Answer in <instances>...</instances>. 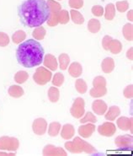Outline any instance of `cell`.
I'll use <instances>...</instances> for the list:
<instances>
[{
  "instance_id": "38",
  "label": "cell",
  "mask_w": 133,
  "mask_h": 156,
  "mask_svg": "<svg viewBox=\"0 0 133 156\" xmlns=\"http://www.w3.org/2000/svg\"><path fill=\"white\" fill-rule=\"evenodd\" d=\"M116 6V9L120 12V13H124L126 12L128 9H129V3L126 0H123V1H119L115 4Z\"/></svg>"
},
{
  "instance_id": "9",
  "label": "cell",
  "mask_w": 133,
  "mask_h": 156,
  "mask_svg": "<svg viewBox=\"0 0 133 156\" xmlns=\"http://www.w3.org/2000/svg\"><path fill=\"white\" fill-rule=\"evenodd\" d=\"M47 129V122L44 118H36L32 124V130L34 133L39 136H42L46 133Z\"/></svg>"
},
{
  "instance_id": "48",
  "label": "cell",
  "mask_w": 133,
  "mask_h": 156,
  "mask_svg": "<svg viewBox=\"0 0 133 156\" xmlns=\"http://www.w3.org/2000/svg\"><path fill=\"white\" fill-rule=\"evenodd\" d=\"M59 1H60V0H59Z\"/></svg>"
},
{
  "instance_id": "43",
  "label": "cell",
  "mask_w": 133,
  "mask_h": 156,
  "mask_svg": "<svg viewBox=\"0 0 133 156\" xmlns=\"http://www.w3.org/2000/svg\"><path fill=\"white\" fill-rule=\"evenodd\" d=\"M9 43V38L7 34L0 32V47H6Z\"/></svg>"
},
{
  "instance_id": "44",
  "label": "cell",
  "mask_w": 133,
  "mask_h": 156,
  "mask_svg": "<svg viewBox=\"0 0 133 156\" xmlns=\"http://www.w3.org/2000/svg\"><path fill=\"white\" fill-rule=\"evenodd\" d=\"M112 37H110V36H105L103 38L102 40V47L104 48L105 51H108L109 50V45H110V42L111 41Z\"/></svg>"
},
{
  "instance_id": "8",
  "label": "cell",
  "mask_w": 133,
  "mask_h": 156,
  "mask_svg": "<svg viewBox=\"0 0 133 156\" xmlns=\"http://www.w3.org/2000/svg\"><path fill=\"white\" fill-rule=\"evenodd\" d=\"M97 130L98 133L104 137H112L116 133V127L113 122H106L100 125Z\"/></svg>"
},
{
  "instance_id": "7",
  "label": "cell",
  "mask_w": 133,
  "mask_h": 156,
  "mask_svg": "<svg viewBox=\"0 0 133 156\" xmlns=\"http://www.w3.org/2000/svg\"><path fill=\"white\" fill-rule=\"evenodd\" d=\"M132 142L133 137L131 135L125 134L120 135L117 138H115V144L120 149H132Z\"/></svg>"
},
{
  "instance_id": "11",
  "label": "cell",
  "mask_w": 133,
  "mask_h": 156,
  "mask_svg": "<svg viewBox=\"0 0 133 156\" xmlns=\"http://www.w3.org/2000/svg\"><path fill=\"white\" fill-rule=\"evenodd\" d=\"M95 125L94 123H90V122H87V123H83L79 127V134L83 138H90L92 134L95 132Z\"/></svg>"
},
{
  "instance_id": "22",
  "label": "cell",
  "mask_w": 133,
  "mask_h": 156,
  "mask_svg": "<svg viewBox=\"0 0 133 156\" xmlns=\"http://www.w3.org/2000/svg\"><path fill=\"white\" fill-rule=\"evenodd\" d=\"M101 24L99 20L97 19H91L90 20H89L88 23V30L89 31L93 34L98 33L100 30Z\"/></svg>"
},
{
  "instance_id": "46",
  "label": "cell",
  "mask_w": 133,
  "mask_h": 156,
  "mask_svg": "<svg viewBox=\"0 0 133 156\" xmlns=\"http://www.w3.org/2000/svg\"><path fill=\"white\" fill-rule=\"evenodd\" d=\"M132 15H133V11H132V9H131V10H130L129 12L127 13V19H128V20H129L131 22L133 21Z\"/></svg>"
},
{
  "instance_id": "18",
  "label": "cell",
  "mask_w": 133,
  "mask_h": 156,
  "mask_svg": "<svg viewBox=\"0 0 133 156\" xmlns=\"http://www.w3.org/2000/svg\"><path fill=\"white\" fill-rule=\"evenodd\" d=\"M101 69L104 73H110L115 69V61L112 58H104L101 63Z\"/></svg>"
},
{
  "instance_id": "41",
  "label": "cell",
  "mask_w": 133,
  "mask_h": 156,
  "mask_svg": "<svg viewBox=\"0 0 133 156\" xmlns=\"http://www.w3.org/2000/svg\"><path fill=\"white\" fill-rule=\"evenodd\" d=\"M68 4L72 9H79L83 7V0H69Z\"/></svg>"
},
{
  "instance_id": "35",
  "label": "cell",
  "mask_w": 133,
  "mask_h": 156,
  "mask_svg": "<svg viewBox=\"0 0 133 156\" xmlns=\"http://www.w3.org/2000/svg\"><path fill=\"white\" fill-rule=\"evenodd\" d=\"M29 79V74L25 71H19L15 75V80L18 83H24Z\"/></svg>"
},
{
  "instance_id": "33",
  "label": "cell",
  "mask_w": 133,
  "mask_h": 156,
  "mask_svg": "<svg viewBox=\"0 0 133 156\" xmlns=\"http://www.w3.org/2000/svg\"><path fill=\"white\" fill-rule=\"evenodd\" d=\"M64 75L61 73L58 72V73H55V75L52 78L51 83H52V84L54 85L55 87H61V85L63 84V83H64Z\"/></svg>"
},
{
  "instance_id": "2",
  "label": "cell",
  "mask_w": 133,
  "mask_h": 156,
  "mask_svg": "<svg viewBox=\"0 0 133 156\" xmlns=\"http://www.w3.org/2000/svg\"><path fill=\"white\" fill-rule=\"evenodd\" d=\"M44 49L37 41L29 39L19 43L16 50V58L20 65L27 69L39 66L43 62Z\"/></svg>"
},
{
  "instance_id": "24",
  "label": "cell",
  "mask_w": 133,
  "mask_h": 156,
  "mask_svg": "<svg viewBox=\"0 0 133 156\" xmlns=\"http://www.w3.org/2000/svg\"><path fill=\"white\" fill-rule=\"evenodd\" d=\"M61 128V124L58 122H53L50 123L49 127H48V134L50 135L51 137H57L59 134Z\"/></svg>"
},
{
  "instance_id": "5",
  "label": "cell",
  "mask_w": 133,
  "mask_h": 156,
  "mask_svg": "<svg viewBox=\"0 0 133 156\" xmlns=\"http://www.w3.org/2000/svg\"><path fill=\"white\" fill-rule=\"evenodd\" d=\"M70 113L76 119H80L83 117L85 113V101L83 98L78 97L75 99L70 109Z\"/></svg>"
},
{
  "instance_id": "1",
  "label": "cell",
  "mask_w": 133,
  "mask_h": 156,
  "mask_svg": "<svg viewBox=\"0 0 133 156\" xmlns=\"http://www.w3.org/2000/svg\"><path fill=\"white\" fill-rule=\"evenodd\" d=\"M50 13L45 0H25L18 7L19 21L29 28L42 26L49 18Z\"/></svg>"
},
{
  "instance_id": "28",
  "label": "cell",
  "mask_w": 133,
  "mask_h": 156,
  "mask_svg": "<svg viewBox=\"0 0 133 156\" xmlns=\"http://www.w3.org/2000/svg\"><path fill=\"white\" fill-rule=\"evenodd\" d=\"M9 94L12 97L19 98L24 94V90L19 85H12L9 89Z\"/></svg>"
},
{
  "instance_id": "20",
  "label": "cell",
  "mask_w": 133,
  "mask_h": 156,
  "mask_svg": "<svg viewBox=\"0 0 133 156\" xmlns=\"http://www.w3.org/2000/svg\"><path fill=\"white\" fill-rule=\"evenodd\" d=\"M104 15L105 20H113L115 16V6L113 4H108L104 9Z\"/></svg>"
},
{
  "instance_id": "19",
  "label": "cell",
  "mask_w": 133,
  "mask_h": 156,
  "mask_svg": "<svg viewBox=\"0 0 133 156\" xmlns=\"http://www.w3.org/2000/svg\"><path fill=\"white\" fill-rule=\"evenodd\" d=\"M112 54H119L121 51H122V44L118 40H114L112 39L109 45V50Z\"/></svg>"
},
{
  "instance_id": "16",
  "label": "cell",
  "mask_w": 133,
  "mask_h": 156,
  "mask_svg": "<svg viewBox=\"0 0 133 156\" xmlns=\"http://www.w3.org/2000/svg\"><path fill=\"white\" fill-rule=\"evenodd\" d=\"M120 115H121V109L116 105H112L109 108L108 111H106V112L104 113V118L110 122H113Z\"/></svg>"
},
{
  "instance_id": "36",
  "label": "cell",
  "mask_w": 133,
  "mask_h": 156,
  "mask_svg": "<svg viewBox=\"0 0 133 156\" xmlns=\"http://www.w3.org/2000/svg\"><path fill=\"white\" fill-rule=\"evenodd\" d=\"M47 3L51 13H58L61 9V4L55 0H48Z\"/></svg>"
},
{
  "instance_id": "13",
  "label": "cell",
  "mask_w": 133,
  "mask_h": 156,
  "mask_svg": "<svg viewBox=\"0 0 133 156\" xmlns=\"http://www.w3.org/2000/svg\"><path fill=\"white\" fill-rule=\"evenodd\" d=\"M92 110L96 115L102 116L108 110V105L102 100H95L92 103Z\"/></svg>"
},
{
  "instance_id": "3",
  "label": "cell",
  "mask_w": 133,
  "mask_h": 156,
  "mask_svg": "<svg viewBox=\"0 0 133 156\" xmlns=\"http://www.w3.org/2000/svg\"><path fill=\"white\" fill-rule=\"evenodd\" d=\"M64 146L65 149L72 154L86 153L89 154H92L96 152V149L94 146H92L88 142L79 137H75L72 141L66 142Z\"/></svg>"
},
{
  "instance_id": "29",
  "label": "cell",
  "mask_w": 133,
  "mask_h": 156,
  "mask_svg": "<svg viewBox=\"0 0 133 156\" xmlns=\"http://www.w3.org/2000/svg\"><path fill=\"white\" fill-rule=\"evenodd\" d=\"M58 22L59 24L61 25H66L68 24L70 20V16H69L68 11L66 9H61L58 13Z\"/></svg>"
},
{
  "instance_id": "37",
  "label": "cell",
  "mask_w": 133,
  "mask_h": 156,
  "mask_svg": "<svg viewBox=\"0 0 133 156\" xmlns=\"http://www.w3.org/2000/svg\"><path fill=\"white\" fill-rule=\"evenodd\" d=\"M58 13H50L49 18L47 20V25L50 26V27H53V26H58V24H59V22H58Z\"/></svg>"
},
{
  "instance_id": "32",
  "label": "cell",
  "mask_w": 133,
  "mask_h": 156,
  "mask_svg": "<svg viewBox=\"0 0 133 156\" xmlns=\"http://www.w3.org/2000/svg\"><path fill=\"white\" fill-rule=\"evenodd\" d=\"M80 123H87V122H90V123H96L97 122V118L95 117V116L94 115V113L90 112H88L85 113V115L83 117H81L80 118Z\"/></svg>"
},
{
  "instance_id": "15",
  "label": "cell",
  "mask_w": 133,
  "mask_h": 156,
  "mask_svg": "<svg viewBox=\"0 0 133 156\" xmlns=\"http://www.w3.org/2000/svg\"><path fill=\"white\" fill-rule=\"evenodd\" d=\"M61 129V137L65 140H70L75 134V128L72 124H65Z\"/></svg>"
},
{
  "instance_id": "27",
  "label": "cell",
  "mask_w": 133,
  "mask_h": 156,
  "mask_svg": "<svg viewBox=\"0 0 133 156\" xmlns=\"http://www.w3.org/2000/svg\"><path fill=\"white\" fill-rule=\"evenodd\" d=\"M48 98L52 103H56L58 101V100L60 98V91L58 88L54 86L50 87V89L48 90Z\"/></svg>"
},
{
  "instance_id": "40",
  "label": "cell",
  "mask_w": 133,
  "mask_h": 156,
  "mask_svg": "<svg viewBox=\"0 0 133 156\" xmlns=\"http://www.w3.org/2000/svg\"><path fill=\"white\" fill-rule=\"evenodd\" d=\"M91 12L94 16L101 17L102 15H104V8L100 5H94L91 9Z\"/></svg>"
},
{
  "instance_id": "42",
  "label": "cell",
  "mask_w": 133,
  "mask_h": 156,
  "mask_svg": "<svg viewBox=\"0 0 133 156\" xmlns=\"http://www.w3.org/2000/svg\"><path fill=\"white\" fill-rule=\"evenodd\" d=\"M123 94L124 96L127 99H131L133 97V85L130 84L128 86H126L124 90H123Z\"/></svg>"
},
{
  "instance_id": "30",
  "label": "cell",
  "mask_w": 133,
  "mask_h": 156,
  "mask_svg": "<svg viewBox=\"0 0 133 156\" xmlns=\"http://www.w3.org/2000/svg\"><path fill=\"white\" fill-rule=\"evenodd\" d=\"M46 34H47V30L46 29L44 28V27H37L36 29L33 30L32 32V36L33 37L36 39V40L40 41V40H43L45 37H46Z\"/></svg>"
},
{
  "instance_id": "21",
  "label": "cell",
  "mask_w": 133,
  "mask_h": 156,
  "mask_svg": "<svg viewBox=\"0 0 133 156\" xmlns=\"http://www.w3.org/2000/svg\"><path fill=\"white\" fill-rule=\"evenodd\" d=\"M69 13H70L69 15L71 16V20L74 24H76V25H82V24L84 23V17L80 12L72 9L70 10Z\"/></svg>"
},
{
  "instance_id": "6",
  "label": "cell",
  "mask_w": 133,
  "mask_h": 156,
  "mask_svg": "<svg viewBox=\"0 0 133 156\" xmlns=\"http://www.w3.org/2000/svg\"><path fill=\"white\" fill-rule=\"evenodd\" d=\"M19 143L17 138L10 137H2L0 138V149L1 150H9V151H16L19 148Z\"/></svg>"
},
{
  "instance_id": "23",
  "label": "cell",
  "mask_w": 133,
  "mask_h": 156,
  "mask_svg": "<svg viewBox=\"0 0 133 156\" xmlns=\"http://www.w3.org/2000/svg\"><path fill=\"white\" fill-rule=\"evenodd\" d=\"M107 94L106 87H94L89 91V94L93 98H100Z\"/></svg>"
},
{
  "instance_id": "12",
  "label": "cell",
  "mask_w": 133,
  "mask_h": 156,
  "mask_svg": "<svg viewBox=\"0 0 133 156\" xmlns=\"http://www.w3.org/2000/svg\"><path fill=\"white\" fill-rule=\"evenodd\" d=\"M117 127L122 131H131V133L132 134V117L128 118L126 116H121L116 121Z\"/></svg>"
},
{
  "instance_id": "47",
  "label": "cell",
  "mask_w": 133,
  "mask_h": 156,
  "mask_svg": "<svg viewBox=\"0 0 133 156\" xmlns=\"http://www.w3.org/2000/svg\"><path fill=\"white\" fill-rule=\"evenodd\" d=\"M15 153H4L0 152V155H15Z\"/></svg>"
},
{
  "instance_id": "39",
  "label": "cell",
  "mask_w": 133,
  "mask_h": 156,
  "mask_svg": "<svg viewBox=\"0 0 133 156\" xmlns=\"http://www.w3.org/2000/svg\"><path fill=\"white\" fill-rule=\"evenodd\" d=\"M94 87H106V80L103 76L95 77L93 80Z\"/></svg>"
},
{
  "instance_id": "31",
  "label": "cell",
  "mask_w": 133,
  "mask_h": 156,
  "mask_svg": "<svg viewBox=\"0 0 133 156\" xmlns=\"http://www.w3.org/2000/svg\"><path fill=\"white\" fill-rule=\"evenodd\" d=\"M76 90L79 92V94H85L88 90L86 82L82 79H78L75 82Z\"/></svg>"
},
{
  "instance_id": "4",
  "label": "cell",
  "mask_w": 133,
  "mask_h": 156,
  "mask_svg": "<svg viewBox=\"0 0 133 156\" xmlns=\"http://www.w3.org/2000/svg\"><path fill=\"white\" fill-rule=\"evenodd\" d=\"M52 78V73L47 68L40 67L36 69V73L33 75V80L37 84L39 85H45L49 81H51Z\"/></svg>"
},
{
  "instance_id": "34",
  "label": "cell",
  "mask_w": 133,
  "mask_h": 156,
  "mask_svg": "<svg viewBox=\"0 0 133 156\" xmlns=\"http://www.w3.org/2000/svg\"><path fill=\"white\" fill-rule=\"evenodd\" d=\"M25 38H26V34H25V31H23V30H17L13 35L12 40H13V42L15 44H19L21 43L23 41H25Z\"/></svg>"
},
{
  "instance_id": "14",
  "label": "cell",
  "mask_w": 133,
  "mask_h": 156,
  "mask_svg": "<svg viewBox=\"0 0 133 156\" xmlns=\"http://www.w3.org/2000/svg\"><path fill=\"white\" fill-rule=\"evenodd\" d=\"M44 66L51 71H56L58 68V62L57 58L52 54H47L43 59Z\"/></svg>"
},
{
  "instance_id": "45",
  "label": "cell",
  "mask_w": 133,
  "mask_h": 156,
  "mask_svg": "<svg viewBox=\"0 0 133 156\" xmlns=\"http://www.w3.org/2000/svg\"><path fill=\"white\" fill-rule=\"evenodd\" d=\"M132 51H133V48L132 47H131L129 50L127 51V52H126V58H128L129 60H131V61H132V59H133Z\"/></svg>"
},
{
  "instance_id": "10",
  "label": "cell",
  "mask_w": 133,
  "mask_h": 156,
  "mask_svg": "<svg viewBox=\"0 0 133 156\" xmlns=\"http://www.w3.org/2000/svg\"><path fill=\"white\" fill-rule=\"evenodd\" d=\"M45 156H66L68 155L67 152L61 147H56L52 144H47L44 147L42 151Z\"/></svg>"
},
{
  "instance_id": "17",
  "label": "cell",
  "mask_w": 133,
  "mask_h": 156,
  "mask_svg": "<svg viewBox=\"0 0 133 156\" xmlns=\"http://www.w3.org/2000/svg\"><path fill=\"white\" fill-rule=\"evenodd\" d=\"M68 73L73 78H79L83 73V67L78 62H73L68 67Z\"/></svg>"
},
{
  "instance_id": "25",
  "label": "cell",
  "mask_w": 133,
  "mask_h": 156,
  "mask_svg": "<svg viewBox=\"0 0 133 156\" xmlns=\"http://www.w3.org/2000/svg\"><path fill=\"white\" fill-rule=\"evenodd\" d=\"M58 62H59V67L61 70H66L68 68L70 63V58L67 53H61L58 57Z\"/></svg>"
},
{
  "instance_id": "26",
  "label": "cell",
  "mask_w": 133,
  "mask_h": 156,
  "mask_svg": "<svg viewBox=\"0 0 133 156\" xmlns=\"http://www.w3.org/2000/svg\"><path fill=\"white\" fill-rule=\"evenodd\" d=\"M133 26L132 24L127 23L122 28L123 36L125 37V39L128 41H132L133 39Z\"/></svg>"
}]
</instances>
